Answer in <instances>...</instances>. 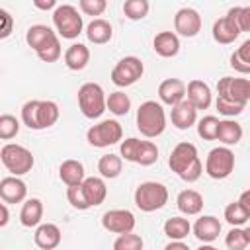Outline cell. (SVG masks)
Listing matches in <instances>:
<instances>
[{
  "label": "cell",
  "instance_id": "obj_1",
  "mask_svg": "<svg viewBox=\"0 0 250 250\" xmlns=\"http://www.w3.org/2000/svg\"><path fill=\"white\" fill-rule=\"evenodd\" d=\"M168 166L178 178H182L188 184L197 182L203 174V162L199 160L197 146L188 141H182L172 148L168 156Z\"/></svg>",
  "mask_w": 250,
  "mask_h": 250
},
{
  "label": "cell",
  "instance_id": "obj_2",
  "mask_svg": "<svg viewBox=\"0 0 250 250\" xmlns=\"http://www.w3.org/2000/svg\"><path fill=\"white\" fill-rule=\"evenodd\" d=\"M61 117V109L53 100H29L21 105V121L33 131L53 127Z\"/></svg>",
  "mask_w": 250,
  "mask_h": 250
},
{
  "label": "cell",
  "instance_id": "obj_3",
  "mask_svg": "<svg viewBox=\"0 0 250 250\" xmlns=\"http://www.w3.org/2000/svg\"><path fill=\"white\" fill-rule=\"evenodd\" d=\"M137 129L146 139H156L166 129V111L162 104L146 100L137 109Z\"/></svg>",
  "mask_w": 250,
  "mask_h": 250
},
{
  "label": "cell",
  "instance_id": "obj_4",
  "mask_svg": "<svg viewBox=\"0 0 250 250\" xmlns=\"http://www.w3.org/2000/svg\"><path fill=\"white\" fill-rule=\"evenodd\" d=\"M78 107L84 117L98 119L107 109V98L98 82H86L78 88Z\"/></svg>",
  "mask_w": 250,
  "mask_h": 250
},
{
  "label": "cell",
  "instance_id": "obj_5",
  "mask_svg": "<svg viewBox=\"0 0 250 250\" xmlns=\"http://www.w3.org/2000/svg\"><path fill=\"white\" fill-rule=\"evenodd\" d=\"M0 160H2L4 168L12 176H18V178L31 172V168L35 164V158H33L31 150L21 146V145H16V143H6L0 148Z\"/></svg>",
  "mask_w": 250,
  "mask_h": 250
},
{
  "label": "cell",
  "instance_id": "obj_6",
  "mask_svg": "<svg viewBox=\"0 0 250 250\" xmlns=\"http://www.w3.org/2000/svg\"><path fill=\"white\" fill-rule=\"evenodd\" d=\"M133 199L141 211L152 213L162 209L168 203V188L160 182H143L137 186Z\"/></svg>",
  "mask_w": 250,
  "mask_h": 250
},
{
  "label": "cell",
  "instance_id": "obj_7",
  "mask_svg": "<svg viewBox=\"0 0 250 250\" xmlns=\"http://www.w3.org/2000/svg\"><path fill=\"white\" fill-rule=\"evenodd\" d=\"M53 25L62 39H76L84 29V20L72 4H59L53 12Z\"/></svg>",
  "mask_w": 250,
  "mask_h": 250
},
{
  "label": "cell",
  "instance_id": "obj_8",
  "mask_svg": "<svg viewBox=\"0 0 250 250\" xmlns=\"http://www.w3.org/2000/svg\"><path fill=\"white\" fill-rule=\"evenodd\" d=\"M86 141L96 148H107L123 141V127L115 119H104L86 131Z\"/></svg>",
  "mask_w": 250,
  "mask_h": 250
},
{
  "label": "cell",
  "instance_id": "obj_9",
  "mask_svg": "<svg viewBox=\"0 0 250 250\" xmlns=\"http://www.w3.org/2000/svg\"><path fill=\"white\" fill-rule=\"evenodd\" d=\"M234 172V152L229 146H215L205 158V174L213 180H225Z\"/></svg>",
  "mask_w": 250,
  "mask_h": 250
},
{
  "label": "cell",
  "instance_id": "obj_10",
  "mask_svg": "<svg viewBox=\"0 0 250 250\" xmlns=\"http://www.w3.org/2000/svg\"><path fill=\"white\" fill-rule=\"evenodd\" d=\"M143 72H145V64L139 57H123L115 62V66L111 68V82L119 88H127V86H133L135 82H139L143 78Z\"/></svg>",
  "mask_w": 250,
  "mask_h": 250
},
{
  "label": "cell",
  "instance_id": "obj_11",
  "mask_svg": "<svg viewBox=\"0 0 250 250\" xmlns=\"http://www.w3.org/2000/svg\"><path fill=\"white\" fill-rule=\"evenodd\" d=\"M217 94H219V98H225V100H230L234 104L246 105L250 102V80L248 78L223 76L217 82Z\"/></svg>",
  "mask_w": 250,
  "mask_h": 250
},
{
  "label": "cell",
  "instance_id": "obj_12",
  "mask_svg": "<svg viewBox=\"0 0 250 250\" xmlns=\"http://www.w3.org/2000/svg\"><path fill=\"white\" fill-rule=\"evenodd\" d=\"M236 16H238V6H232V8L227 12V16L215 20L211 33H213V39H215L217 43H221V45H230V43H234V39L242 33L240 27H238Z\"/></svg>",
  "mask_w": 250,
  "mask_h": 250
},
{
  "label": "cell",
  "instance_id": "obj_13",
  "mask_svg": "<svg viewBox=\"0 0 250 250\" xmlns=\"http://www.w3.org/2000/svg\"><path fill=\"white\" fill-rule=\"evenodd\" d=\"M137 225L135 215L129 209H109L102 215V227L113 234H129Z\"/></svg>",
  "mask_w": 250,
  "mask_h": 250
},
{
  "label": "cell",
  "instance_id": "obj_14",
  "mask_svg": "<svg viewBox=\"0 0 250 250\" xmlns=\"http://www.w3.org/2000/svg\"><path fill=\"white\" fill-rule=\"evenodd\" d=\"M201 31V16L193 8H180L174 16V33L182 37H195Z\"/></svg>",
  "mask_w": 250,
  "mask_h": 250
},
{
  "label": "cell",
  "instance_id": "obj_15",
  "mask_svg": "<svg viewBox=\"0 0 250 250\" xmlns=\"http://www.w3.org/2000/svg\"><path fill=\"white\" fill-rule=\"evenodd\" d=\"M55 41H59V35L49 27V25H43V23H35L31 27H27L25 31V43L35 51V55L43 53L47 47H51Z\"/></svg>",
  "mask_w": 250,
  "mask_h": 250
},
{
  "label": "cell",
  "instance_id": "obj_16",
  "mask_svg": "<svg viewBox=\"0 0 250 250\" xmlns=\"http://www.w3.org/2000/svg\"><path fill=\"white\" fill-rule=\"evenodd\" d=\"M0 197L4 203L14 205V203H21L27 197V186L21 178L18 176H6L0 180Z\"/></svg>",
  "mask_w": 250,
  "mask_h": 250
},
{
  "label": "cell",
  "instance_id": "obj_17",
  "mask_svg": "<svg viewBox=\"0 0 250 250\" xmlns=\"http://www.w3.org/2000/svg\"><path fill=\"white\" fill-rule=\"evenodd\" d=\"M186 90H188V86L184 84V80L166 78L158 84V98H160L162 104L174 107V105H178L180 102L186 100Z\"/></svg>",
  "mask_w": 250,
  "mask_h": 250
},
{
  "label": "cell",
  "instance_id": "obj_18",
  "mask_svg": "<svg viewBox=\"0 0 250 250\" xmlns=\"http://www.w3.org/2000/svg\"><path fill=\"white\" fill-rule=\"evenodd\" d=\"M191 230H193V236H195L199 242L211 244V242L217 240L219 234H221V221H219L217 217H213V215H201V217L195 221V225L191 227Z\"/></svg>",
  "mask_w": 250,
  "mask_h": 250
},
{
  "label": "cell",
  "instance_id": "obj_19",
  "mask_svg": "<svg viewBox=\"0 0 250 250\" xmlns=\"http://www.w3.org/2000/svg\"><path fill=\"white\" fill-rule=\"evenodd\" d=\"M62 240V232L55 223H41L35 229L33 242L41 250H55Z\"/></svg>",
  "mask_w": 250,
  "mask_h": 250
},
{
  "label": "cell",
  "instance_id": "obj_20",
  "mask_svg": "<svg viewBox=\"0 0 250 250\" xmlns=\"http://www.w3.org/2000/svg\"><path fill=\"white\" fill-rule=\"evenodd\" d=\"M186 100H189L195 109H207L213 102V94H211L209 84L203 80H197V78L189 80L188 90H186Z\"/></svg>",
  "mask_w": 250,
  "mask_h": 250
},
{
  "label": "cell",
  "instance_id": "obj_21",
  "mask_svg": "<svg viewBox=\"0 0 250 250\" xmlns=\"http://www.w3.org/2000/svg\"><path fill=\"white\" fill-rule=\"evenodd\" d=\"M170 121H172V125L176 129L186 131V129H189V127H193L197 123V109L191 105L189 100H184V102H180L178 105L172 107Z\"/></svg>",
  "mask_w": 250,
  "mask_h": 250
},
{
  "label": "cell",
  "instance_id": "obj_22",
  "mask_svg": "<svg viewBox=\"0 0 250 250\" xmlns=\"http://www.w3.org/2000/svg\"><path fill=\"white\" fill-rule=\"evenodd\" d=\"M59 178L66 188H72V186H80L88 176L80 160L68 158V160H62V164L59 166Z\"/></svg>",
  "mask_w": 250,
  "mask_h": 250
},
{
  "label": "cell",
  "instance_id": "obj_23",
  "mask_svg": "<svg viewBox=\"0 0 250 250\" xmlns=\"http://www.w3.org/2000/svg\"><path fill=\"white\" fill-rule=\"evenodd\" d=\"M152 49L164 59H172L180 53V37L174 31H160L152 39Z\"/></svg>",
  "mask_w": 250,
  "mask_h": 250
},
{
  "label": "cell",
  "instance_id": "obj_24",
  "mask_svg": "<svg viewBox=\"0 0 250 250\" xmlns=\"http://www.w3.org/2000/svg\"><path fill=\"white\" fill-rule=\"evenodd\" d=\"M82 191H84V197H86L90 207L102 205L105 201V197H107L105 182H104V178H98V176H88L82 182Z\"/></svg>",
  "mask_w": 250,
  "mask_h": 250
},
{
  "label": "cell",
  "instance_id": "obj_25",
  "mask_svg": "<svg viewBox=\"0 0 250 250\" xmlns=\"http://www.w3.org/2000/svg\"><path fill=\"white\" fill-rule=\"evenodd\" d=\"M86 37L90 43L94 45H105L111 41L113 37V27L107 20L104 18H94L88 25H86Z\"/></svg>",
  "mask_w": 250,
  "mask_h": 250
},
{
  "label": "cell",
  "instance_id": "obj_26",
  "mask_svg": "<svg viewBox=\"0 0 250 250\" xmlns=\"http://www.w3.org/2000/svg\"><path fill=\"white\" fill-rule=\"evenodd\" d=\"M176 207L180 213L191 217V215H199L203 209V195L195 189H182L176 197Z\"/></svg>",
  "mask_w": 250,
  "mask_h": 250
},
{
  "label": "cell",
  "instance_id": "obj_27",
  "mask_svg": "<svg viewBox=\"0 0 250 250\" xmlns=\"http://www.w3.org/2000/svg\"><path fill=\"white\" fill-rule=\"evenodd\" d=\"M90 62V49L84 43H72L64 51V64L70 70H84L86 64Z\"/></svg>",
  "mask_w": 250,
  "mask_h": 250
},
{
  "label": "cell",
  "instance_id": "obj_28",
  "mask_svg": "<svg viewBox=\"0 0 250 250\" xmlns=\"http://www.w3.org/2000/svg\"><path fill=\"white\" fill-rule=\"evenodd\" d=\"M43 219V201L37 197H29L23 201L21 211H20V223L27 229L31 227H39Z\"/></svg>",
  "mask_w": 250,
  "mask_h": 250
},
{
  "label": "cell",
  "instance_id": "obj_29",
  "mask_svg": "<svg viewBox=\"0 0 250 250\" xmlns=\"http://www.w3.org/2000/svg\"><path fill=\"white\" fill-rule=\"evenodd\" d=\"M242 125L234 119H223L219 123V133H217V141L223 143V146H232L238 145L242 141Z\"/></svg>",
  "mask_w": 250,
  "mask_h": 250
},
{
  "label": "cell",
  "instance_id": "obj_30",
  "mask_svg": "<svg viewBox=\"0 0 250 250\" xmlns=\"http://www.w3.org/2000/svg\"><path fill=\"white\" fill-rule=\"evenodd\" d=\"M121 170H123V158L119 154L109 152V154L100 156V160H98V172H100L102 178L113 180V178H117L121 174Z\"/></svg>",
  "mask_w": 250,
  "mask_h": 250
},
{
  "label": "cell",
  "instance_id": "obj_31",
  "mask_svg": "<svg viewBox=\"0 0 250 250\" xmlns=\"http://www.w3.org/2000/svg\"><path fill=\"white\" fill-rule=\"evenodd\" d=\"M191 232V225L186 217H170L164 223V234L170 240H184Z\"/></svg>",
  "mask_w": 250,
  "mask_h": 250
},
{
  "label": "cell",
  "instance_id": "obj_32",
  "mask_svg": "<svg viewBox=\"0 0 250 250\" xmlns=\"http://www.w3.org/2000/svg\"><path fill=\"white\" fill-rule=\"evenodd\" d=\"M230 66L240 74H250V39L242 41V45L230 55Z\"/></svg>",
  "mask_w": 250,
  "mask_h": 250
},
{
  "label": "cell",
  "instance_id": "obj_33",
  "mask_svg": "<svg viewBox=\"0 0 250 250\" xmlns=\"http://www.w3.org/2000/svg\"><path fill=\"white\" fill-rule=\"evenodd\" d=\"M148 10H150L148 0H125L123 2V14L131 21H139V20L146 18Z\"/></svg>",
  "mask_w": 250,
  "mask_h": 250
},
{
  "label": "cell",
  "instance_id": "obj_34",
  "mask_svg": "<svg viewBox=\"0 0 250 250\" xmlns=\"http://www.w3.org/2000/svg\"><path fill=\"white\" fill-rule=\"evenodd\" d=\"M107 109L113 113V115H127L129 109H131V98L117 90V92H111L107 96Z\"/></svg>",
  "mask_w": 250,
  "mask_h": 250
},
{
  "label": "cell",
  "instance_id": "obj_35",
  "mask_svg": "<svg viewBox=\"0 0 250 250\" xmlns=\"http://www.w3.org/2000/svg\"><path fill=\"white\" fill-rule=\"evenodd\" d=\"M219 123L221 119H217L215 115H205L197 121V135L203 141H217V133H219Z\"/></svg>",
  "mask_w": 250,
  "mask_h": 250
},
{
  "label": "cell",
  "instance_id": "obj_36",
  "mask_svg": "<svg viewBox=\"0 0 250 250\" xmlns=\"http://www.w3.org/2000/svg\"><path fill=\"white\" fill-rule=\"evenodd\" d=\"M248 219H250V217H248V213L244 211V207L238 203V199L232 201V203H229V205L225 207V221H227L230 227H242Z\"/></svg>",
  "mask_w": 250,
  "mask_h": 250
},
{
  "label": "cell",
  "instance_id": "obj_37",
  "mask_svg": "<svg viewBox=\"0 0 250 250\" xmlns=\"http://www.w3.org/2000/svg\"><path fill=\"white\" fill-rule=\"evenodd\" d=\"M156 160H158V146L152 141H141V146H139V154H137L135 164L152 166Z\"/></svg>",
  "mask_w": 250,
  "mask_h": 250
},
{
  "label": "cell",
  "instance_id": "obj_38",
  "mask_svg": "<svg viewBox=\"0 0 250 250\" xmlns=\"http://www.w3.org/2000/svg\"><path fill=\"white\" fill-rule=\"evenodd\" d=\"M18 133H20V119L10 113L0 115V139L10 141V139L18 137Z\"/></svg>",
  "mask_w": 250,
  "mask_h": 250
},
{
  "label": "cell",
  "instance_id": "obj_39",
  "mask_svg": "<svg viewBox=\"0 0 250 250\" xmlns=\"http://www.w3.org/2000/svg\"><path fill=\"white\" fill-rule=\"evenodd\" d=\"M145 242L141 234L129 232V234H119L113 242V250H143Z\"/></svg>",
  "mask_w": 250,
  "mask_h": 250
},
{
  "label": "cell",
  "instance_id": "obj_40",
  "mask_svg": "<svg viewBox=\"0 0 250 250\" xmlns=\"http://www.w3.org/2000/svg\"><path fill=\"white\" fill-rule=\"evenodd\" d=\"M225 244H227L229 250H246V246H248V238H246L244 229H240V227H232V229L227 232V236H225Z\"/></svg>",
  "mask_w": 250,
  "mask_h": 250
},
{
  "label": "cell",
  "instance_id": "obj_41",
  "mask_svg": "<svg viewBox=\"0 0 250 250\" xmlns=\"http://www.w3.org/2000/svg\"><path fill=\"white\" fill-rule=\"evenodd\" d=\"M215 105H217L219 113H221V115H225L227 119H232V117L240 115V113L244 111V107H246V105L234 104V102H230V100H225V98H219V96H217V102H215Z\"/></svg>",
  "mask_w": 250,
  "mask_h": 250
},
{
  "label": "cell",
  "instance_id": "obj_42",
  "mask_svg": "<svg viewBox=\"0 0 250 250\" xmlns=\"http://www.w3.org/2000/svg\"><path fill=\"white\" fill-rule=\"evenodd\" d=\"M66 199H68V203H70L74 209H78V211L90 209V205H88V201H86V197H84V191H82V184H80V186L66 188Z\"/></svg>",
  "mask_w": 250,
  "mask_h": 250
},
{
  "label": "cell",
  "instance_id": "obj_43",
  "mask_svg": "<svg viewBox=\"0 0 250 250\" xmlns=\"http://www.w3.org/2000/svg\"><path fill=\"white\" fill-rule=\"evenodd\" d=\"M78 8L86 16H102L107 8V2L105 0H80Z\"/></svg>",
  "mask_w": 250,
  "mask_h": 250
},
{
  "label": "cell",
  "instance_id": "obj_44",
  "mask_svg": "<svg viewBox=\"0 0 250 250\" xmlns=\"http://www.w3.org/2000/svg\"><path fill=\"white\" fill-rule=\"evenodd\" d=\"M61 55H62V47H61V39H59V41H55L51 47H47L43 53H39L37 57H39L43 62H55V61L61 59Z\"/></svg>",
  "mask_w": 250,
  "mask_h": 250
},
{
  "label": "cell",
  "instance_id": "obj_45",
  "mask_svg": "<svg viewBox=\"0 0 250 250\" xmlns=\"http://www.w3.org/2000/svg\"><path fill=\"white\" fill-rule=\"evenodd\" d=\"M0 20H2V27H0V39H6V37H10V33H12L14 18L10 16V12H8V10L0 8Z\"/></svg>",
  "mask_w": 250,
  "mask_h": 250
},
{
  "label": "cell",
  "instance_id": "obj_46",
  "mask_svg": "<svg viewBox=\"0 0 250 250\" xmlns=\"http://www.w3.org/2000/svg\"><path fill=\"white\" fill-rule=\"evenodd\" d=\"M238 27L240 31H250V6H238Z\"/></svg>",
  "mask_w": 250,
  "mask_h": 250
},
{
  "label": "cell",
  "instance_id": "obj_47",
  "mask_svg": "<svg viewBox=\"0 0 250 250\" xmlns=\"http://www.w3.org/2000/svg\"><path fill=\"white\" fill-rule=\"evenodd\" d=\"M238 203L244 207V211H246V213H248V217H250V189H244V191L240 193Z\"/></svg>",
  "mask_w": 250,
  "mask_h": 250
},
{
  "label": "cell",
  "instance_id": "obj_48",
  "mask_svg": "<svg viewBox=\"0 0 250 250\" xmlns=\"http://www.w3.org/2000/svg\"><path fill=\"white\" fill-rule=\"evenodd\" d=\"M33 6H35V8H39V10H53V12H55L59 4H57L55 0H47V2H41V0H35V2H33Z\"/></svg>",
  "mask_w": 250,
  "mask_h": 250
},
{
  "label": "cell",
  "instance_id": "obj_49",
  "mask_svg": "<svg viewBox=\"0 0 250 250\" xmlns=\"http://www.w3.org/2000/svg\"><path fill=\"white\" fill-rule=\"evenodd\" d=\"M10 221V213H8V203H0V227H6Z\"/></svg>",
  "mask_w": 250,
  "mask_h": 250
},
{
  "label": "cell",
  "instance_id": "obj_50",
  "mask_svg": "<svg viewBox=\"0 0 250 250\" xmlns=\"http://www.w3.org/2000/svg\"><path fill=\"white\" fill-rule=\"evenodd\" d=\"M164 250H189V246L186 242H182V240H170L164 246Z\"/></svg>",
  "mask_w": 250,
  "mask_h": 250
},
{
  "label": "cell",
  "instance_id": "obj_51",
  "mask_svg": "<svg viewBox=\"0 0 250 250\" xmlns=\"http://www.w3.org/2000/svg\"><path fill=\"white\" fill-rule=\"evenodd\" d=\"M197 250H219V248H215L213 244H201Z\"/></svg>",
  "mask_w": 250,
  "mask_h": 250
},
{
  "label": "cell",
  "instance_id": "obj_52",
  "mask_svg": "<svg viewBox=\"0 0 250 250\" xmlns=\"http://www.w3.org/2000/svg\"><path fill=\"white\" fill-rule=\"evenodd\" d=\"M244 232H246V238H248V244H250V227H246Z\"/></svg>",
  "mask_w": 250,
  "mask_h": 250
}]
</instances>
